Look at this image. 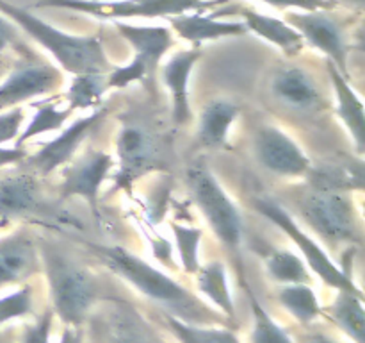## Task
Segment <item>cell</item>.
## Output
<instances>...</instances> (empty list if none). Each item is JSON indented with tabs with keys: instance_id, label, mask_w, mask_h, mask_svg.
Returning a JSON list of instances; mask_svg holds the SVG:
<instances>
[{
	"instance_id": "obj_1",
	"label": "cell",
	"mask_w": 365,
	"mask_h": 343,
	"mask_svg": "<svg viewBox=\"0 0 365 343\" xmlns=\"http://www.w3.org/2000/svg\"><path fill=\"white\" fill-rule=\"evenodd\" d=\"M89 249L113 274L120 275L146 299L163 306L171 317L198 325L225 324V317L210 309L195 293L130 250L118 245L107 247L93 243H89Z\"/></svg>"
},
{
	"instance_id": "obj_2",
	"label": "cell",
	"mask_w": 365,
	"mask_h": 343,
	"mask_svg": "<svg viewBox=\"0 0 365 343\" xmlns=\"http://www.w3.org/2000/svg\"><path fill=\"white\" fill-rule=\"evenodd\" d=\"M0 13L16 24L25 34H29V38L41 45L61 64V68L71 75L84 71L107 74L113 68L102 41L96 36H77L61 31L7 0H0Z\"/></svg>"
},
{
	"instance_id": "obj_3",
	"label": "cell",
	"mask_w": 365,
	"mask_h": 343,
	"mask_svg": "<svg viewBox=\"0 0 365 343\" xmlns=\"http://www.w3.org/2000/svg\"><path fill=\"white\" fill-rule=\"evenodd\" d=\"M39 256L50 286L53 313L59 314L64 324L81 327L91 314L98 297L95 277L77 261L64 256L63 250L46 242L39 245Z\"/></svg>"
},
{
	"instance_id": "obj_4",
	"label": "cell",
	"mask_w": 365,
	"mask_h": 343,
	"mask_svg": "<svg viewBox=\"0 0 365 343\" xmlns=\"http://www.w3.org/2000/svg\"><path fill=\"white\" fill-rule=\"evenodd\" d=\"M187 184L192 200L216 238L230 252H239L242 245V217L234 200L228 197L216 175L205 164H192L187 170Z\"/></svg>"
},
{
	"instance_id": "obj_5",
	"label": "cell",
	"mask_w": 365,
	"mask_h": 343,
	"mask_svg": "<svg viewBox=\"0 0 365 343\" xmlns=\"http://www.w3.org/2000/svg\"><path fill=\"white\" fill-rule=\"evenodd\" d=\"M307 224L328 243H360L362 229L353 200L341 189L314 188L302 197Z\"/></svg>"
},
{
	"instance_id": "obj_6",
	"label": "cell",
	"mask_w": 365,
	"mask_h": 343,
	"mask_svg": "<svg viewBox=\"0 0 365 343\" xmlns=\"http://www.w3.org/2000/svg\"><path fill=\"white\" fill-rule=\"evenodd\" d=\"M257 211L262 217H266L271 224L277 225L284 234L291 238V242L298 247L299 254H302L303 261L307 267L321 279L327 282V286L335 288L337 292H353V293H362V289L355 284L351 277H349L348 270L341 268L339 264L334 263L327 250L309 234L303 231L298 225V222L291 217L287 209L280 204L273 202L269 199H257L255 202Z\"/></svg>"
},
{
	"instance_id": "obj_7",
	"label": "cell",
	"mask_w": 365,
	"mask_h": 343,
	"mask_svg": "<svg viewBox=\"0 0 365 343\" xmlns=\"http://www.w3.org/2000/svg\"><path fill=\"white\" fill-rule=\"evenodd\" d=\"M39 7H63L81 11L100 20L127 18H168L216 6L207 0H38Z\"/></svg>"
},
{
	"instance_id": "obj_8",
	"label": "cell",
	"mask_w": 365,
	"mask_h": 343,
	"mask_svg": "<svg viewBox=\"0 0 365 343\" xmlns=\"http://www.w3.org/2000/svg\"><path fill=\"white\" fill-rule=\"evenodd\" d=\"M120 168L116 174L118 188H130L135 179L143 177L160 164L159 136L135 120L121 125L116 138Z\"/></svg>"
},
{
	"instance_id": "obj_9",
	"label": "cell",
	"mask_w": 365,
	"mask_h": 343,
	"mask_svg": "<svg viewBox=\"0 0 365 343\" xmlns=\"http://www.w3.org/2000/svg\"><path fill=\"white\" fill-rule=\"evenodd\" d=\"M285 21L299 32L303 41L323 52L342 74L348 71L349 45L346 32L328 11H289Z\"/></svg>"
},
{
	"instance_id": "obj_10",
	"label": "cell",
	"mask_w": 365,
	"mask_h": 343,
	"mask_svg": "<svg viewBox=\"0 0 365 343\" xmlns=\"http://www.w3.org/2000/svg\"><path fill=\"white\" fill-rule=\"evenodd\" d=\"M257 161L280 177H303L310 172V157L284 129L262 125L253 136Z\"/></svg>"
},
{
	"instance_id": "obj_11",
	"label": "cell",
	"mask_w": 365,
	"mask_h": 343,
	"mask_svg": "<svg viewBox=\"0 0 365 343\" xmlns=\"http://www.w3.org/2000/svg\"><path fill=\"white\" fill-rule=\"evenodd\" d=\"M64 84L63 71L48 63L27 61L0 81V111L13 109L27 100L57 91Z\"/></svg>"
},
{
	"instance_id": "obj_12",
	"label": "cell",
	"mask_w": 365,
	"mask_h": 343,
	"mask_svg": "<svg viewBox=\"0 0 365 343\" xmlns=\"http://www.w3.org/2000/svg\"><path fill=\"white\" fill-rule=\"evenodd\" d=\"M113 164V157L100 150H88L75 161H70L59 184L61 199L81 197L88 202L91 213L98 217V193L109 177Z\"/></svg>"
},
{
	"instance_id": "obj_13",
	"label": "cell",
	"mask_w": 365,
	"mask_h": 343,
	"mask_svg": "<svg viewBox=\"0 0 365 343\" xmlns=\"http://www.w3.org/2000/svg\"><path fill=\"white\" fill-rule=\"evenodd\" d=\"M107 109H95L88 116L77 118L73 124L68 125L66 129L59 132L53 139L43 143L41 149L27 159V164L39 175H48L56 172L57 168L64 166L70 161H73V156L81 149L82 141L86 136L103 120Z\"/></svg>"
},
{
	"instance_id": "obj_14",
	"label": "cell",
	"mask_w": 365,
	"mask_h": 343,
	"mask_svg": "<svg viewBox=\"0 0 365 343\" xmlns=\"http://www.w3.org/2000/svg\"><path fill=\"white\" fill-rule=\"evenodd\" d=\"M93 329L98 343H166L139 311L125 302L98 311Z\"/></svg>"
},
{
	"instance_id": "obj_15",
	"label": "cell",
	"mask_w": 365,
	"mask_h": 343,
	"mask_svg": "<svg viewBox=\"0 0 365 343\" xmlns=\"http://www.w3.org/2000/svg\"><path fill=\"white\" fill-rule=\"evenodd\" d=\"M39 268L38 239L27 227H18L0 238V288L24 284Z\"/></svg>"
},
{
	"instance_id": "obj_16",
	"label": "cell",
	"mask_w": 365,
	"mask_h": 343,
	"mask_svg": "<svg viewBox=\"0 0 365 343\" xmlns=\"http://www.w3.org/2000/svg\"><path fill=\"white\" fill-rule=\"evenodd\" d=\"M202 50L192 46L189 50H180L173 54L160 68V79L171 93V116L175 125L185 127L192 121L191 102H189V79L192 68L198 63Z\"/></svg>"
},
{
	"instance_id": "obj_17",
	"label": "cell",
	"mask_w": 365,
	"mask_h": 343,
	"mask_svg": "<svg viewBox=\"0 0 365 343\" xmlns=\"http://www.w3.org/2000/svg\"><path fill=\"white\" fill-rule=\"evenodd\" d=\"M274 99L296 111H314L321 106V91L309 71L298 66H284L271 79Z\"/></svg>"
},
{
	"instance_id": "obj_18",
	"label": "cell",
	"mask_w": 365,
	"mask_h": 343,
	"mask_svg": "<svg viewBox=\"0 0 365 343\" xmlns=\"http://www.w3.org/2000/svg\"><path fill=\"white\" fill-rule=\"evenodd\" d=\"M170 24L171 31L178 36V38L185 39V41L192 43L198 46L205 41H214L220 38H230V36H241L245 34L248 29L242 21H223L216 20L209 14H202L198 11H189V13L173 14V16L166 18Z\"/></svg>"
},
{
	"instance_id": "obj_19",
	"label": "cell",
	"mask_w": 365,
	"mask_h": 343,
	"mask_svg": "<svg viewBox=\"0 0 365 343\" xmlns=\"http://www.w3.org/2000/svg\"><path fill=\"white\" fill-rule=\"evenodd\" d=\"M113 24L121 38L127 39L128 45L134 49L135 56L146 61L150 71L157 70L160 59L175 45L173 31L163 25H132L123 20H114Z\"/></svg>"
},
{
	"instance_id": "obj_20",
	"label": "cell",
	"mask_w": 365,
	"mask_h": 343,
	"mask_svg": "<svg viewBox=\"0 0 365 343\" xmlns=\"http://www.w3.org/2000/svg\"><path fill=\"white\" fill-rule=\"evenodd\" d=\"M328 71L334 86L335 100H337V116L346 125L348 132L355 141L356 150L364 154L365 149V111L364 102L348 81V74H342L334 63L328 61Z\"/></svg>"
},
{
	"instance_id": "obj_21",
	"label": "cell",
	"mask_w": 365,
	"mask_h": 343,
	"mask_svg": "<svg viewBox=\"0 0 365 343\" xmlns=\"http://www.w3.org/2000/svg\"><path fill=\"white\" fill-rule=\"evenodd\" d=\"M39 184L29 172L0 177V220H14L38 209Z\"/></svg>"
},
{
	"instance_id": "obj_22",
	"label": "cell",
	"mask_w": 365,
	"mask_h": 343,
	"mask_svg": "<svg viewBox=\"0 0 365 343\" xmlns=\"http://www.w3.org/2000/svg\"><path fill=\"white\" fill-rule=\"evenodd\" d=\"M241 16L242 24L246 25L248 31L269 41L271 45L278 46L285 56L294 57L302 52L305 41L299 36V32L292 29L285 20L259 13V11L250 9V7H241Z\"/></svg>"
},
{
	"instance_id": "obj_23",
	"label": "cell",
	"mask_w": 365,
	"mask_h": 343,
	"mask_svg": "<svg viewBox=\"0 0 365 343\" xmlns=\"http://www.w3.org/2000/svg\"><path fill=\"white\" fill-rule=\"evenodd\" d=\"M239 116V107L227 99L210 100L203 107L198 121V143L203 149H223L228 143V134Z\"/></svg>"
},
{
	"instance_id": "obj_24",
	"label": "cell",
	"mask_w": 365,
	"mask_h": 343,
	"mask_svg": "<svg viewBox=\"0 0 365 343\" xmlns=\"http://www.w3.org/2000/svg\"><path fill=\"white\" fill-rule=\"evenodd\" d=\"M364 293L339 292L334 302L324 307L323 313L346 332L355 343H364L365 332V311H364Z\"/></svg>"
},
{
	"instance_id": "obj_25",
	"label": "cell",
	"mask_w": 365,
	"mask_h": 343,
	"mask_svg": "<svg viewBox=\"0 0 365 343\" xmlns=\"http://www.w3.org/2000/svg\"><path fill=\"white\" fill-rule=\"evenodd\" d=\"M196 288L200 293L207 297L214 306L220 307L221 313L234 320L235 318V306L232 299L230 286L227 279V268L221 261H210L196 270Z\"/></svg>"
},
{
	"instance_id": "obj_26",
	"label": "cell",
	"mask_w": 365,
	"mask_h": 343,
	"mask_svg": "<svg viewBox=\"0 0 365 343\" xmlns=\"http://www.w3.org/2000/svg\"><path fill=\"white\" fill-rule=\"evenodd\" d=\"M109 89L107 86V74L98 71H84L75 74L71 77L68 89L64 91V99L68 102V109H98L103 102V95Z\"/></svg>"
},
{
	"instance_id": "obj_27",
	"label": "cell",
	"mask_w": 365,
	"mask_h": 343,
	"mask_svg": "<svg viewBox=\"0 0 365 343\" xmlns=\"http://www.w3.org/2000/svg\"><path fill=\"white\" fill-rule=\"evenodd\" d=\"M278 300L285 311L303 325L312 324L317 317L323 314L319 299L309 284H285L278 292Z\"/></svg>"
},
{
	"instance_id": "obj_28",
	"label": "cell",
	"mask_w": 365,
	"mask_h": 343,
	"mask_svg": "<svg viewBox=\"0 0 365 343\" xmlns=\"http://www.w3.org/2000/svg\"><path fill=\"white\" fill-rule=\"evenodd\" d=\"M32 107H34V114H32L31 121L20 131L14 145L24 146L25 141L36 138V136L61 131L63 125L66 124L68 118H70V114L73 113V111H70L68 107L66 109H57L56 102H50V100L32 102Z\"/></svg>"
},
{
	"instance_id": "obj_29",
	"label": "cell",
	"mask_w": 365,
	"mask_h": 343,
	"mask_svg": "<svg viewBox=\"0 0 365 343\" xmlns=\"http://www.w3.org/2000/svg\"><path fill=\"white\" fill-rule=\"evenodd\" d=\"M267 274L282 284H310L312 277L303 257L292 250H273L266 259Z\"/></svg>"
},
{
	"instance_id": "obj_30",
	"label": "cell",
	"mask_w": 365,
	"mask_h": 343,
	"mask_svg": "<svg viewBox=\"0 0 365 343\" xmlns=\"http://www.w3.org/2000/svg\"><path fill=\"white\" fill-rule=\"evenodd\" d=\"M166 324L171 334L180 343H241L237 334L227 327L189 324L171 314H166Z\"/></svg>"
},
{
	"instance_id": "obj_31",
	"label": "cell",
	"mask_w": 365,
	"mask_h": 343,
	"mask_svg": "<svg viewBox=\"0 0 365 343\" xmlns=\"http://www.w3.org/2000/svg\"><path fill=\"white\" fill-rule=\"evenodd\" d=\"M253 329L250 334V343H294L287 331L271 318L255 297H252Z\"/></svg>"
},
{
	"instance_id": "obj_32",
	"label": "cell",
	"mask_w": 365,
	"mask_h": 343,
	"mask_svg": "<svg viewBox=\"0 0 365 343\" xmlns=\"http://www.w3.org/2000/svg\"><path fill=\"white\" fill-rule=\"evenodd\" d=\"M175 234V243L180 254L182 268L185 274H196L200 268V242H202V229L187 227L182 224H171Z\"/></svg>"
},
{
	"instance_id": "obj_33",
	"label": "cell",
	"mask_w": 365,
	"mask_h": 343,
	"mask_svg": "<svg viewBox=\"0 0 365 343\" xmlns=\"http://www.w3.org/2000/svg\"><path fill=\"white\" fill-rule=\"evenodd\" d=\"M34 289L31 284H24L16 292L0 299V325L16 318L27 317L34 309Z\"/></svg>"
},
{
	"instance_id": "obj_34",
	"label": "cell",
	"mask_w": 365,
	"mask_h": 343,
	"mask_svg": "<svg viewBox=\"0 0 365 343\" xmlns=\"http://www.w3.org/2000/svg\"><path fill=\"white\" fill-rule=\"evenodd\" d=\"M150 74L148 64L143 57L134 56V59L130 61L125 66H118V68H110L107 71V86L114 89H123L127 86H130L132 82L143 81L146 75Z\"/></svg>"
},
{
	"instance_id": "obj_35",
	"label": "cell",
	"mask_w": 365,
	"mask_h": 343,
	"mask_svg": "<svg viewBox=\"0 0 365 343\" xmlns=\"http://www.w3.org/2000/svg\"><path fill=\"white\" fill-rule=\"evenodd\" d=\"M53 311L46 309L34 324H29L21 329L20 343H50V332H52Z\"/></svg>"
},
{
	"instance_id": "obj_36",
	"label": "cell",
	"mask_w": 365,
	"mask_h": 343,
	"mask_svg": "<svg viewBox=\"0 0 365 343\" xmlns=\"http://www.w3.org/2000/svg\"><path fill=\"white\" fill-rule=\"evenodd\" d=\"M25 120L24 107H13V109L0 111V145L9 141H16L21 131V124Z\"/></svg>"
},
{
	"instance_id": "obj_37",
	"label": "cell",
	"mask_w": 365,
	"mask_h": 343,
	"mask_svg": "<svg viewBox=\"0 0 365 343\" xmlns=\"http://www.w3.org/2000/svg\"><path fill=\"white\" fill-rule=\"evenodd\" d=\"M277 9L291 11H331L335 7L334 0H259Z\"/></svg>"
},
{
	"instance_id": "obj_38",
	"label": "cell",
	"mask_w": 365,
	"mask_h": 343,
	"mask_svg": "<svg viewBox=\"0 0 365 343\" xmlns=\"http://www.w3.org/2000/svg\"><path fill=\"white\" fill-rule=\"evenodd\" d=\"M18 29L13 21L0 13V54L6 52L11 46L18 45Z\"/></svg>"
},
{
	"instance_id": "obj_39",
	"label": "cell",
	"mask_w": 365,
	"mask_h": 343,
	"mask_svg": "<svg viewBox=\"0 0 365 343\" xmlns=\"http://www.w3.org/2000/svg\"><path fill=\"white\" fill-rule=\"evenodd\" d=\"M27 156V150L20 145H14V146H6V145H0V168H6V166H13V164L20 163L24 161Z\"/></svg>"
},
{
	"instance_id": "obj_40",
	"label": "cell",
	"mask_w": 365,
	"mask_h": 343,
	"mask_svg": "<svg viewBox=\"0 0 365 343\" xmlns=\"http://www.w3.org/2000/svg\"><path fill=\"white\" fill-rule=\"evenodd\" d=\"M296 343H339L331 336L323 334V332H305V334L296 336Z\"/></svg>"
},
{
	"instance_id": "obj_41",
	"label": "cell",
	"mask_w": 365,
	"mask_h": 343,
	"mask_svg": "<svg viewBox=\"0 0 365 343\" xmlns=\"http://www.w3.org/2000/svg\"><path fill=\"white\" fill-rule=\"evenodd\" d=\"M59 343H84L82 342L81 327H71V325H68L63 334H61Z\"/></svg>"
},
{
	"instance_id": "obj_42",
	"label": "cell",
	"mask_w": 365,
	"mask_h": 343,
	"mask_svg": "<svg viewBox=\"0 0 365 343\" xmlns=\"http://www.w3.org/2000/svg\"><path fill=\"white\" fill-rule=\"evenodd\" d=\"M0 343H13V342H11V339H7L4 334H0Z\"/></svg>"
},
{
	"instance_id": "obj_43",
	"label": "cell",
	"mask_w": 365,
	"mask_h": 343,
	"mask_svg": "<svg viewBox=\"0 0 365 343\" xmlns=\"http://www.w3.org/2000/svg\"><path fill=\"white\" fill-rule=\"evenodd\" d=\"M2 79H4V71L0 70V81H2Z\"/></svg>"
}]
</instances>
